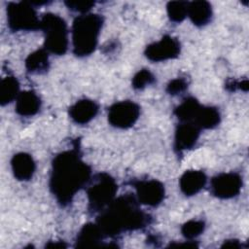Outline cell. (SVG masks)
Segmentation results:
<instances>
[{
    "instance_id": "1",
    "label": "cell",
    "mask_w": 249,
    "mask_h": 249,
    "mask_svg": "<svg viewBox=\"0 0 249 249\" xmlns=\"http://www.w3.org/2000/svg\"><path fill=\"white\" fill-rule=\"evenodd\" d=\"M91 178V169L78 149L67 150L54 157L50 176V190L61 206L70 204L75 195Z\"/></svg>"
},
{
    "instance_id": "2",
    "label": "cell",
    "mask_w": 249,
    "mask_h": 249,
    "mask_svg": "<svg viewBox=\"0 0 249 249\" xmlns=\"http://www.w3.org/2000/svg\"><path fill=\"white\" fill-rule=\"evenodd\" d=\"M138 203L131 194L115 197L96 219L104 236L115 237L124 231L140 230L149 225L151 217L139 208Z\"/></svg>"
},
{
    "instance_id": "3",
    "label": "cell",
    "mask_w": 249,
    "mask_h": 249,
    "mask_svg": "<svg viewBox=\"0 0 249 249\" xmlns=\"http://www.w3.org/2000/svg\"><path fill=\"white\" fill-rule=\"evenodd\" d=\"M103 18L97 14H85L77 17L72 24L73 53L77 56L92 53L97 46Z\"/></svg>"
},
{
    "instance_id": "4",
    "label": "cell",
    "mask_w": 249,
    "mask_h": 249,
    "mask_svg": "<svg viewBox=\"0 0 249 249\" xmlns=\"http://www.w3.org/2000/svg\"><path fill=\"white\" fill-rule=\"evenodd\" d=\"M117 191L118 185L110 174L105 172L95 174L90 178L87 189L89 212L100 213L115 199Z\"/></svg>"
},
{
    "instance_id": "5",
    "label": "cell",
    "mask_w": 249,
    "mask_h": 249,
    "mask_svg": "<svg viewBox=\"0 0 249 249\" xmlns=\"http://www.w3.org/2000/svg\"><path fill=\"white\" fill-rule=\"evenodd\" d=\"M40 29L45 36V49L53 54H64L68 49V28L58 15L48 13L41 18Z\"/></svg>"
},
{
    "instance_id": "6",
    "label": "cell",
    "mask_w": 249,
    "mask_h": 249,
    "mask_svg": "<svg viewBox=\"0 0 249 249\" xmlns=\"http://www.w3.org/2000/svg\"><path fill=\"white\" fill-rule=\"evenodd\" d=\"M8 25L13 31H31L40 29L41 19L31 2H10L7 5Z\"/></svg>"
},
{
    "instance_id": "7",
    "label": "cell",
    "mask_w": 249,
    "mask_h": 249,
    "mask_svg": "<svg viewBox=\"0 0 249 249\" xmlns=\"http://www.w3.org/2000/svg\"><path fill=\"white\" fill-rule=\"evenodd\" d=\"M140 107L133 101L123 100L114 103L108 110V122L114 127L126 129L138 120Z\"/></svg>"
},
{
    "instance_id": "8",
    "label": "cell",
    "mask_w": 249,
    "mask_h": 249,
    "mask_svg": "<svg viewBox=\"0 0 249 249\" xmlns=\"http://www.w3.org/2000/svg\"><path fill=\"white\" fill-rule=\"evenodd\" d=\"M242 188V177L236 172H223L211 179L210 192L221 199L236 196Z\"/></svg>"
},
{
    "instance_id": "9",
    "label": "cell",
    "mask_w": 249,
    "mask_h": 249,
    "mask_svg": "<svg viewBox=\"0 0 249 249\" xmlns=\"http://www.w3.org/2000/svg\"><path fill=\"white\" fill-rule=\"evenodd\" d=\"M181 51V45L177 38L164 35L160 41L148 45L145 49L146 57L154 62L176 58Z\"/></svg>"
},
{
    "instance_id": "10",
    "label": "cell",
    "mask_w": 249,
    "mask_h": 249,
    "mask_svg": "<svg viewBox=\"0 0 249 249\" xmlns=\"http://www.w3.org/2000/svg\"><path fill=\"white\" fill-rule=\"evenodd\" d=\"M133 187L136 191V198L141 204L156 207L164 198V186L159 180H138L133 182Z\"/></svg>"
},
{
    "instance_id": "11",
    "label": "cell",
    "mask_w": 249,
    "mask_h": 249,
    "mask_svg": "<svg viewBox=\"0 0 249 249\" xmlns=\"http://www.w3.org/2000/svg\"><path fill=\"white\" fill-rule=\"evenodd\" d=\"M199 128L194 123L180 124L174 135V150L177 153L192 149L197 142L199 137Z\"/></svg>"
},
{
    "instance_id": "12",
    "label": "cell",
    "mask_w": 249,
    "mask_h": 249,
    "mask_svg": "<svg viewBox=\"0 0 249 249\" xmlns=\"http://www.w3.org/2000/svg\"><path fill=\"white\" fill-rule=\"evenodd\" d=\"M11 165L14 176L19 181L30 180L36 169L33 158L24 152L14 155L11 160Z\"/></svg>"
},
{
    "instance_id": "13",
    "label": "cell",
    "mask_w": 249,
    "mask_h": 249,
    "mask_svg": "<svg viewBox=\"0 0 249 249\" xmlns=\"http://www.w3.org/2000/svg\"><path fill=\"white\" fill-rule=\"evenodd\" d=\"M207 182L205 173L201 170H187L179 180L181 192L187 196H195L199 193Z\"/></svg>"
},
{
    "instance_id": "14",
    "label": "cell",
    "mask_w": 249,
    "mask_h": 249,
    "mask_svg": "<svg viewBox=\"0 0 249 249\" xmlns=\"http://www.w3.org/2000/svg\"><path fill=\"white\" fill-rule=\"evenodd\" d=\"M98 113V105L90 99H81L69 108V116L78 124L90 122Z\"/></svg>"
},
{
    "instance_id": "15",
    "label": "cell",
    "mask_w": 249,
    "mask_h": 249,
    "mask_svg": "<svg viewBox=\"0 0 249 249\" xmlns=\"http://www.w3.org/2000/svg\"><path fill=\"white\" fill-rule=\"evenodd\" d=\"M41 107L40 97L33 90H23L19 92L16 99V112L22 117L36 115Z\"/></svg>"
},
{
    "instance_id": "16",
    "label": "cell",
    "mask_w": 249,
    "mask_h": 249,
    "mask_svg": "<svg viewBox=\"0 0 249 249\" xmlns=\"http://www.w3.org/2000/svg\"><path fill=\"white\" fill-rule=\"evenodd\" d=\"M104 237L100 228L95 223H88L83 226L75 240L76 247H91L100 244Z\"/></svg>"
},
{
    "instance_id": "17",
    "label": "cell",
    "mask_w": 249,
    "mask_h": 249,
    "mask_svg": "<svg viewBox=\"0 0 249 249\" xmlns=\"http://www.w3.org/2000/svg\"><path fill=\"white\" fill-rule=\"evenodd\" d=\"M188 17L196 26H204L211 21L212 7L207 1H193L188 4Z\"/></svg>"
},
{
    "instance_id": "18",
    "label": "cell",
    "mask_w": 249,
    "mask_h": 249,
    "mask_svg": "<svg viewBox=\"0 0 249 249\" xmlns=\"http://www.w3.org/2000/svg\"><path fill=\"white\" fill-rule=\"evenodd\" d=\"M220 122L221 114L216 107L201 105L193 123L199 129H211L216 127Z\"/></svg>"
},
{
    "instance_id": "19",
    "label": "cell",
    "mask_w": 249,
    "mask_h": 249,
    "mask_svg": "<svg viewBox=\"0 0 249 249\" xmlns=\"http://www.w3.org/2000/svg\"><path fill=\"white\" fill-rule=\"evenodd\" d=\"M49 66V53L45 48L34 51L25 59V68L32 74H43L48 71Z\"/></svg>"
},
{
    "instance_id": "20",
    "label": "cell",
    "mask_w": 249,
    "mask_h": 249,
    "mask_svg": "<svg viewBox=\"0 0 249 249\" xmlns=\"http://www.w3.org/2000/svg\"><path fill=\"white\" fill-rule=\"evenodd\" d=\"M200 103L193 96L186 97L173 111L175 117L182 123H193L199 108Z\"/></svg>"
},
{
    "instance_id": "21",
    "label": "cell",
    "mask_w": 249,
    "mask_h": 249,
    "mask_svg": "<svg viewBox=\"0 0 249 249\" xmlns=\"http://www.w3.org/2000/svg\"><path fill=\"white\" fill-rule=\"evenodd\" d=\"M19 83L14 76H7L1 80L0 83V103L6 105L17 99L19 94Z\"/></svg>"
},
{
    "instance_id": "22",
    "label": "cell",
    "mask_w": 249,
    "mask_h": 249,
    "mask_svg": "<svg viewBox=\"0 0 249 249\" xmlns=\"http://www.w3.org/2000/svg\"><path fill=\"white\" fill-rule=\"evenodd\" d=\"M188 4L184 1H171L166 5L167 16L173 22H181L188 16Z\"/></svg>"
},
{
    "instance_id": "23",
    "label": "cell",
    "mask_w": 249,
    "mask_h": 249,
    "mask_svg": "<svg viewBox=\"0 0 249 249\" xmlns=\"http://www.w3.org/2000/svg\"><path fill=\"white\" fill-rule=\"evenodd\" d=\"M205 229V224L201 220H190L183 224L181 232L187 239H194L200 235Z\"/></svg>"
},
{
    "instance_id": "24",
    "label": "cell",
    "mask_w": 249,
    "mask_h": 249,
    "mask_svg": "<svg viewBox=\"0 0 249 249\" xmlns=\"http://www.w3.org/2000/svg\"><path fill=\"white\" fill-rule=\"evenodd\" d=\"M156 78L153 73L148 69H142L138 71L132 78V88L135 89H143L149 85L155 83Z\"/></svg>"
},
{
    "instance_id": "25",
    "label": "cell",
    "mask_w": 249,
    "mask_h": 249,
    "mask_svg": "<svg viewBox=\"0 0 249 249\" xmlns=\"http://www.w3.org/2000/svg\"><path fill=\"white\" fill-rule=\"evenodd\" d=\"M67 8L73 12L80 13L82 15L88 14V12L94 6L93 1H65Z\"/></svg>"
},
{
    "instance_id": "26",
    "label": "cell",
    "mask_w": 249,
    "mask_h": 249,
    "mask_svg": "<svg viewBox=\"0 0 249 249\" xmlns=\"http://www.w3.org/2000/svg\"><path fill=\"white\" fill-rule=\"evenodd\" d=\"M188 88V82L184 78H176L171 80L166 86V91L171 95L183 92Z\"/></svg>"
},
{
    "instance_id": "27",
    "label": "cell",
    "mask_w": 249,
    "mask_h": 249,
    "mask_svg": "<svg viewBox=\"0 0 249 249\" xmlns=\"http://www.w3.org/2000/svg\"><path fill=\"white\" fill-rule=\"evenodd\" d=\"M222 247L238 249V248H242V243L239 240H236V239H230V240H226L224 242V244L222 245Z\"/></svg>"
},
{
    "instance_id": "28",
    "label": "cell",
    "mask_w": 249,
    "mask_h": 249,
    "mask_svg": "<svg viewBox=\"0 0 249 249\" xmlns=\"http://www.w3.org/2000/svg\"><path fill=\"white\" fill-rule=\"evenodd\" d=\"M67 245L64 244L62 241H50L48 244H46V247L49 248H63L66 247Z\"/></svg>"
}]
</instances>
